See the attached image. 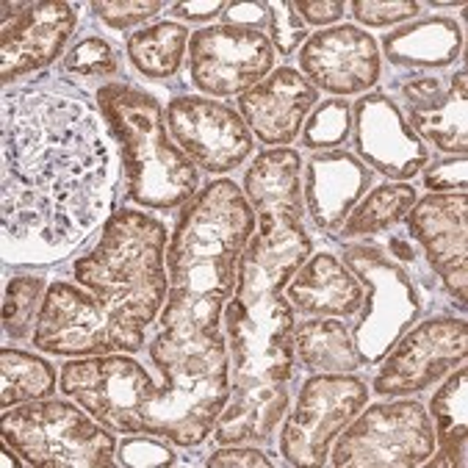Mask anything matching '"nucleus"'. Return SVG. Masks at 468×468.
<instances>
[{
  "label": "nucleus",
  "instance_id": "nucleus-17",
  "mask_svg": "<svg viewBox=\"0 0 468 468\" xmlns=\"http://www.w3.org/2000/svg\"><path fill=\"white\" fill-rule=\"evenodd\" d=\"M78 28V15L64 0L50 4H4L0 28V78L15 83L50 67Z\"/></svg>",
  "mask_w": 468,
  "mask_h": 468
},
{
  "label": "nucleus",
  "instance_id": "nucleus-21",
  "mask_svg": "<svg viewBox=\"0 0 468 468\" xmlns=\"http://www.w3.org/2000/svg\"><path fill=\"white\" fill-rule=\"evenodd\" d=\"M244 197L250 200L263 236H292L305 228L303 155L294 147H271L252 158L244 172Z\"/></svg>",
  "mask_w": 468,
  "mask_h": 468
},
{
  "label": "nucleus",
  "instance_id": "nucleus-34",
  "mask_svg": "<svg viewBox=\"0 0 468 468\" xmlns=\"http://www.w3.org/2000/svg\"><path fill=\"white\" fill-rule=\"evenodd\" d=\"M352 17L366 28H388L416 20L421 15V4L416 0H391V4H378V0H355L349 6Z\"/></svg>",
  "mask_w": 468,
  "mask_h": 468
},
{
  "label": "nucleus",
  "instance_id": "nucleus-12",
  "mask_svg": "<svg viewBox=\"0 0 468 468\" xmlns=\"http://www.w3.org/2000/svg\"><path fill=\"white\" fill-rule=\"evenodd\" d=\"M468 357V324L457 316H432L416 322L380 360L371 394L410 397L441 383L452 368Z\"/></svg>",
  "mask_w": 468,
  "mask_h": 468
},
{
  "label": "nucleus",
  "instance_id": "nucleus-6",
  "mask_svg": "<svg viewBox=\"0 0 468 468\" xmlns=\"http://www.w3.org/2000/svg\"><path fill=\"white\" fill-rule=\"evenodd\" d=\"M95 103L117 136L125 169V200L150 211L183 208L200 192V169L183 155L155 95L131 80H112Z\"/></svg>",
  "mask_w": 468,
  "mask_h": 468
},
{
  "label": "nucleus",
  "instance_id": "nucleus-41",
  "mask_svg": "<svg viewBox=\"0 0 468 468\" xmlns=\"http://www.w3.org/2000/svg\"><path fill=\"white\" fill-rule=\"evenodd\" d=\"M297 12L305 20V26L324 28V26H333L344 17L346 4H341V0H300Z\"/></svg>",
  "mask_w": 468,
  "mask_h": 468
},
{
  "label": "nucleus",
  "instance_id": "nucleus-36",
  "mask_svg": "<svg viewBox=\"0 0 468 468\" xmlns=\"http://www.w3.org/2000/svg\"><path fill=\"white\" fill-rule=\"evenodd\" d=\"M91 15H95L103 26L114 28V31H128L133 26H142L147 23L150 17H155L164 4L161 0H142V4H131V0H125V4H109V0H95V4L89 6Z\"/></svg>",
  "mask_w": 468,
  "mask_h": 468
},
{
  "label": "nucleus",
  "instance_id": "nucleus-15",
  "mask_svg": "<svg viewBox=\"0 0 468 468\" xmlns=\"http://www.w3.org/2000/svg\"><path fill=\"white\" fill-rule=\"evenodd\" d=\"M34 346L61 357H89L128 352V341L114 327L95 294H83L67 280H53L45 292L34 330Z\"/></svg>",
  "mask_w": 468,
  "mask_h": 468
},
{
  "label": "nucleus",
  "instance_id": "nucleus-4",
  "mask_svg": "<svg viewBox=\"0 0 468 468\" xmlns=\"http://www.w3.org/2000/svg\"><path fill=\"white\" fill-rule=\"evenodd\" d=\"M166 244L169 230L161 219L120 208L106 219L98 244L72 263L78 286L95 294L131 355L147 349V327L166 303Z\"/></svg>",
  "mask_w": 468,
  "mask_h": 468
},
{
  "label": "nucleus",
  "instance_id": "nucleus-11",
  "mask_svg": "<svg viewBox=\"0 0 468 468\" xmlns=\"http://www.w3.org/2000/svg\"><path fill=\"white\" fill-rule=\"evenodd\" d=\"M58 391L75 399L112 432L144 435V408L155 383L139 360L125 355H89L61 366Z\"/></svg>",
  "mask_w": 468,
  "mask_h": 468
},
{
  "label": "nucleus",
  "instance_id": "nucleus-40",
  "mask_svg": "<svg viewBox=\"0 0 468 468\" xmlns=\"http://www.w3.org/2000/svg\"><path fill=\"white\" fill-rule=\"evenodd\" d=\"M206 465H211V468H233V465H261V468H269V465H274V463H271L269 454H263L261 449H247V446L230 443V446L217 449V452L206 460Z\"/></svg>",
  "mask_w": 468,
  "mask_h": 468
},
{
  "label": "nucleus",
  "instance_id": "nucleus-20",
  "mask_svg": "<svg viewBox=\"0 0 468 468\" xmlns=\"http://www.w3.org/2000/svg\"><path fill=\"white\" fill-rule=\"evenodd\" d=\"M405 120L413 133L438 153H468V75L465 67L446 78L413 75L402 86Z\"/></svg>",
  "mask_w": 468,
  "mask_h": 468
},
{
  "label": "nucleus",
  "instance_id": "nucleus-2",
  "mask_svg": "<svg viewBox=\"0 0 468 468\" xmlns=\"http://www.w3.org/2000/svg\"><path fill=\"white\" fill-rule=\"evenodd\" d=\"M311 252L314 239L300 230L255 233L241 255L236 292L222 314L230 349V402L214 427V441L222 446L271 443L289 413L297 314L283 289Z\"/></svg>",
  "mask_w": 468,
  "mask_h": 468
},
{
  "label": "nucleus",
  "instance_id": "nucleus-10",
  "mask_svg": "<svg viewBox=\"0 0 468 468\" xmlns=\"http://www.w3.org/2000/svg\"><path fill=\"white\" fill-rule=\"evenodd\" d=\"M368 383L355 374L319 371L300 386V397L280 427V454L294 468L327 465L335 438L368 405Z\"/></svg>",
  "mask_w": 468,
  "mask_h": 468
},
{
  "label": "nucleus",
  "instance_id": "nucleus-29",
  "mask_svg": "<svg viewBox=\"0 0 468 468\" xmlns=\"http://www.w3.org/2000/svg\"><path fill=\"white\" fill-rule=\"evenodd\" d=\"M189 28L175 20L144 26L128 37V58L147 80L175 78L189 50Z\"/></svg>",
  "mask_w": 468,
  "mask_h": 468
},
{
  "label": "nucleus",
  "instance_id": "nucleus-8",
  "mask_svg": "<svg viewBox=\"0 0 468 468\" xmlns=\"http://www.w3.org/2000/svg\"><path fill=\"white\" fill-rule=\"evenodd\" d=\"M9 443L34 468H109L117 441L109 427L61 399H37L9 408L0 419Z\"/></svg>",
  "mask_w": 468,
  "mask_h": 468
},
{
  "label": "nucleus",
  "instance_id": "nucleus-43",
  "mask_svg": "<svg viewBox=\"0 0 468 468\" xmlns=\"http://www.w3.org/2000/svg\"><path fill=\"white\" fill-rule=\"evenodd\" d=\"M20 454L6 443V449H4V468H12V465H20V460H17Z\"/></svg>",
  "mask_w": 468,
  "mask_h": 468
},
{
  "label": "nucleus",
  "instance_id": "nucleus-25",
  "mask_svg": "<svg viewBox=\"0 0 468 468\" xmlns=\"http://www.w3.org/2000/svg\"><path fill=\"white\" fill-rule=\"evenodd\" d=\"M463 28L452 17H421L383 37L386 58L399 69H446L463 53Z\"/></svg>",
  "mask_w": 468,
  "mask_h": 468
},
{
  "label": "nucleus",
  "instance_id": "nucleus-33",
  "mask_svg": "<svg viewBox=\"0 0 468 468\" xmlns=\"http://www.w3.org/2000/svg\"><path fill=\"white\" fill-rule=\"evenodd\" d=\"M61 72L75 78H109L120 72V56L103 37H86L67 50Z\"/></svg>",
  "mask_w": 468,
  "mask_h": 468
},
{
  "label": "nucleus",
  "instance_id": "nucleus-7",
  "mask_svg": "<svg viewBox=\"0 0 468 468\" xmlns=\"http://www.w3.org/2000/svg\"><path fill=\"white\" fill-rule=\"evenodd\" d=\"M341 261L357 274L366 289L363 308L352 324L360 366H380L402 333L419 322L424 311L421 292L413 274L371 239L344 241Z\"/></svg>",
  "mask_w": 468,
  "mask_h": 468
},
{
  "label": "nucleus",
  "instance_id": "nucleus-31",
  "mask_svg": "<svg viewBox=\"0 0 468 468\" xmlns=\"http://www.w3.org/2000/svg\"><path fill=\"white\" fill-rule=\"evenodd\" d=\"M45 277L39 274H17L6 283L4 294V333L15 341L34 338L37 319L45 300Z\"/></svg>",
  "mask_w": 468,
  "mask_h": 468
},
{
  "label": "nucleus",
  "instance_id": "nucleus-30",
  "mask_svg": "<svg viewBox=\"0 0 468 468\" xmlns=\"http://www.w3.org/2000/svg\"><path fill=\"white\" fill-rule=\"evenodd\" d=\"M56 388V368L45 357L15 346H0V408L9 410L26 402L48 399Z\"/></svg>",
  "mask_w": 468,
  "mask_h": 468
},
{
  "label": "nucleus",
  "instance_id": "nucleus-19",
  "mask_svg": "<svg viewBox=\"0 0 468 468\" xmlns=\"http://www.w3.org/2000/svg\"><path fill=\"white\" fill-rule=\"evenodd\" d=\"M300 72L335 98L366 95L383 72L380 48L357 26L322 28L300 48Z\"/></svg>",
  "mask_w": 468,
  "mask_h": 468
},
{
  "label": "nucleus",
  "instance_id": "nucleus-1",
  "mask_svg": "<svg viewBox=\"0 0 468 468\" xmlns=\"http://www.w3.org/2000/svg\"><path fill=\"white\" fill-rule=\"evenodd\" d=\"M4 114V261L53 266L112 217L117 136L69 80L15 86Z\"/></svg>",
  "mask_w": 468,
  "mask_h": 468
},
{
  "label": "nucleus",
  "instance_id": "nucleus-23",
  "mask_svg": "<svg viewBox=\"0 0 468 468\" xmlns=\"http://www.w3.org/2000/svg\"><path fill=\"white\" fill-rule=\"evenodd\" d=\"M371 183L374 172L344 147L311 155L303 172V200L311 225L324 236L338 233Z\"/></svg>",
  "mask_w": 468,
  "mask_h": 468
},
{
  "label": "nucleus",
  "instance_id": "nucleus-26",
  "mask_svg": "<svg viewBox=\"0 0 468 468\" xmlns=\"http://www.w3.org/2000/svg\"><path fill=\"white\" fill-rule=\"evenodd\" d=\"M430 419H435V452L424 465L430 468H465L468 457V371L465 363L449 371L446 383L430 402Z\"/></svg>",
  "mask_w": 468,
  "mask_h": 468
},
{
  "label": "nucleus",
  "instance_id": "nucleus-16",
  "mask_svg": "<svg viewBox=\"0 0 468 468\" xmlns=\"http://www.w3.org/2000/svg\"><path fill=\"white\" fill-rule=\"evenodd\" d=\"M355 155L388 180L408 183L430 164V147L413 133L399 103L386 91H366L352 103Z\"/></svg>",
  "mask_w": 468,
  "mask_h": 468
},
{
  "label": "nucleus",
  "instance_id": "nucleus-14",
  "mask_svg": "<svg viewBox=\"0 0 468 468\" xmlns=\"http://www.w3.org/2000/svg\"><path fill=\"white\" fill-rule=\"evenodd\" d=\"M164 112L172 142L200 172H233L255 150L252 131L233 106L197 95H177Z\"/></svg>",
  "mask_w": 468,
  "mask_h": 468
},
{
  "label": "nucleus",
  "instance_id": "nucleus-28",
  "mask_svg": "<svg viewBox=\"0 0 468 468\" xmlns=\"http://www.w3.org/2000/svg\"><path fill=\"white\" fill-rule=\"evenodd\" d=\"M416 200H419V195L410 183L388 180V183L378 186V189H368L366 197L346 217L338 236H333V239H338L344 244V241L380 236L386 230L402 225L405 217L410 214V208L416 206Z\"/></svg>",
  "mask_w": 468,
  "mask_h": 468
},
{
  "label": "nucleus",
  "instance_id": "nucleus-18",
  "mask_svg": "<svg viewBox=\"0 0 468 468\" xmlns=\"http://www.w3.org/2000/svg\"><path fill=\"white\" fill-rule=\"evenodd\" d=\"M408 236L424 250L430 269L454 294L460 311L468 300V195L443 192L416 200L405 217Z\"/></svg>",
  "mask_w": 468,
  "mask_h": 468
},
{
  "label": "nucleus",
  "instance_id": "nucleus-5",
  "mask_svg": "<svg viewBox=\"0 0 468 468\" xmlns=\"http://www.w3.org/2000/svg\"><path fill=\"white\" fill-rule=\"evenodd\" d=\"M147 355L161 374L144 408V435L175 446H200L230 402V349L219 333L206 338H172L158 333Z\"/></svg>",
  "mask_w": 468,
  "mask_h": 468
},
{
  "label": "nucleus",
  "instance_id": "nucleus-42",
  "mask_svg": "<svg viewBox=\"0 0 468 468\" xmlns=\"http://www.w3.org/2000/svg\"><path fill=\"white\" fill-rule=\"evenodd\" d=\"M228 9V4L222 0H206V4H197V0H189V4H172L169 15L175 20H189V23H208L214 17H222Z\"/></svg>",
  "mask_w": 468,
  "mask_h": 468
},
{
  "label": "nucleus",
  "instance_id": "nucleus-3",
  "mask_svg": "<svg viewBox=\"0 0 468 468\" xmlns=\"http://www.w3.org/2000/svg\"><path fill=\"white\" fill-rule=\"evenodd\" d=\"M258 219L244 189L228 177L208 180L183 206L166 250V303L161 330L172 338L219 333L225 305L239 280L241 255Z\"/></svg>",
  "mask_w": 468,
  "mask_h": 468
},
{
  "label": "nucleus",
  "instance_id": "nucleus-24",
  "mask_svg": "<svg viewBox=\"0 0 468 468\" xmlns=\"http://www.w3.org/2000/svg\"><path fill=\"white\" fill-rule=\"evenodd\" d=\"M294 314L305 319H352L360 314L366 289L335 252L311 255L283 289Z\"/></svg>",
  "mask_w": 468,
  "mask_h": 468
},
{
  "label": "nucleus",
  "instance_id": "nucleus-32",
  "mask_svg": "<svg viewBox=\"0 0 468 468\" xmlns=\"http://www.w3.org/2000/svg\"><path fill=\"white\" fill-rule=\"evenodd\" d=\"M300 136L305 150L314 153L338 150L352 136V103H346L344 98H330L324 103H316Z\"/></svg>",
  "mask_w": 468,
  "mask_h": 468
},
{
  "label": "nucleus",
  "instance_id": "nucleus-39",
  "mask_svg": "<svg viewBox=\"0 0 468 468\" xmlns=\"http://www.w3.org/2000/svg\"><path fill=\"white\" fill-rule=\"evenodd\" d=\"M271 17H274V12H271V4H266V0H244V4H228L222 23L250 28V31H261L269 37Z\"/></svg>",
  "mask_w": 468,
  "mask_h": 468
},
{
  "label": "nucleus",
  "instance_id": "nucleus-22",
  "mask_svg": "<svg viewBox=\"0 0 468 468\" xmlns=\"http://www.w3.org/2000/svg\"><path fill=\"white\" fill-rule=\"evenodd\" d=\"M319 103V89L294 67L271 69L239 98V114L258 142L289 147Z\"/></svg>",
  "mask_w": 468,
  "mask_h": 468
},
{
  "label": "nucleus",
  "instance_id": "nucleus-13",
  "mask_svg": "<svg viewBox=\"0 0 468 468\" xmlns=\"http://www.w3.org/2000/svg\"><path fill=\"white\" fill-rule=\"evenodd\" d=\"M186 67L206 98H241L274 69V48L261 31L219 23L189 37Z\"/></svg>",
  "mask_w": 468,
  "mask_h": 468
},
{
  "label": "nucleus",
  "instance_id": "nucleus-9",
  "mask_svg": "<svg viewBox=\"0 0 468 468\" xmlns=\"http://www.w3.org/2000/svg\"><path fill=\"white\" fill-rule=\"evenodd\" d=\"M435 452V427L416 399L363 408L330 449L335 468H416Z\"/></svg>",
  "mask_w": 468,
  "mask_h": 468
},
{
  "label": "nucleus",
  "instance_id": "nucleus-38",
  "mask_svg": "<svg viewBox=\"0 0 468 468\" xmlns=\"http://www.w3.org/2000/svg\"><path fill=\"white\" fill-rule=\"evenodd\" d=\"M421 172H424V186H427L432 195L465 192V183H468V161H465V155L435 158Z\"/></svg>",
  "mask_w": 468,
  "mask_h": 468
},
{
  "label": "nucleus",
  "instance_id": "nucleus-35",
  "mask_svg": "<svg viewBox=\"0 0 468 468\" xmlns=\"http://www.w3.org/2000/svg\"><path fill=\"white\" fill-rule=\"evenodd\" d=\"M271 31H269V42L280 56H292L297 48L305 45L308 26L297 12V4H289V0H280V4H271Z\"/></svg>",
  "mask_w": 468,
  "mask_h": 468
},
{
  "label": "nucleus",
  "instance_id": "nucleus-27",
  "mask_svg": "<svg viewBox=\"0 0 468 468\" xmlns=\"http://www.w3.org/2000/svg\"><path fill=\"white\" fill-rule=\"evenodd\" d=\"M294 360L311 374H355L360 357L352 330L341 319H303L294 327Z\"/></svg>",
  "mask_w": 468,
  "mask_h": 468
},
{
  "label": "nucleus",
  "instance_id": "nucleus-44",
  "mask_svg": "<svg viewBox=\"0 0 468 468\" xmlns=\"http://www.w3.org/2000/svg\"><path fill=\"white\" fill-rule=\"evenodd\" d=\"M430 6H432V9H457V4H438V0H432Z\"/></svg>",
  "mask_w": 468,
  "mask_h": 468
},
{
  "label": "nucleus",
  "instance_id": "nucleus-37",
  "mask_svg": "<svg viewBox=\"0 0 468 468\" xmlns=\"http://www.w3.org/2000/svg\"><path fill=\"white\" fill-rule=\"evenodd\" d=\"M117 463L131 468H164V465H175L177 454L166 443L155 438H142V432H136L133 438L122 441Z\"/></svg>",
  "mask_w": 468,
  "mask_h": 468
}]
</instances>
